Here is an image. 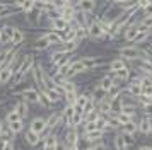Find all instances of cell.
Returning a JSON list of instances; mask_svg holds the SVG:
<instances>
[{
    "instance_id": "cell-26",
    "label": "cell",
    "mask_w": 152,
    "mask_h": 150,
    "mask_svg": "<svg viewBox=\"0 0 152 150\" xmlns=\"http://www.w3.org/2000/svg\"><path fill=\"white\" fill-rule=\"evenodd\" d=\"M5 126H7L14 135H19V133L24 131V119H17V121H14V123H7Z\"/></svg>"
},
{
    "instance_id": "cell-24",
    "label": "cell",
    "mask_w": 152,
    "mask_h": 150,
    "mask_svg": "<svg viewBox=\"0 0 152 150\" xmlns=\"http://www.w3.org/2000/svg\"><path fill=\"white\" fill-rule=\"evenodd\" d=\"M125 67H128V65H126V60H123V58H115V60L108 61V72H116Z\"/></svg>"
},
{
    "instance_id": "cell-38",
    "label": "cell",
    "mask_w": 152,
    "mask_h": 150,
    "mask_svg": "<svg viewBox=\"0 0 152 150\" xmlns=\"http://www.w3.org/2000/svg\"><path fill=\"white\" fill-rule=\"evenodd\" d=\"M12 2H0V14L5 12V10H9V9H12Z\"/></svg>"
},
{
    "instance_id": "cell-6",
    "label": "cell",
    "mask_w": 152,
    "mask_h": 150,
    "mask_svg": "<svg viewBox=\"0 0 152 150\" xmlns=\"http://www.w3.org/2000/svg\"><path fill=\"white\" fill-rule=\"evenodd\" d=\"M60 138L67 143V147H74V145H77L79 138H80V131L77 128H65L63 130V136H60Z\"/></svg>"
},
{
    "instance_id": "cell-3",
    "label": "cell",
    "mask_w": 152,
    "mask_h": 150,
    "mask_svg": "<svg viewBox=\"0 0 152 150\" xmlns=\"http://www.w3.org/2000/svg\"><path fill=\"white\" fill-rule=\"evenodd\" d=\"M46 126L51 131H58L60 128H63V113L62 111H51L50 116L46 118Z\"/></svg>"
},
{
    "instance_id": "cell-13",
    "label": "cell",
    "mask_w": 152,
    "mask_h": 150,
    "mask_svg": "<svg viewBox=\"0 0 152 150\" xmlns=\"http://www.w3.org/2000/svg\"><path fill=\"white\" fill-rule=\"evenodd\" d=\"M138 33V29H137V20H132L128 26L123 29V33H121V36H123V39L125 41H128V43H132L133 41V38L137 36Z\"/></svg>"
},
{
    "instance_id": "cell-21",
    "label": "cell",
    "mask_w": 152,
    "mask_h": 150,
    "mask_svg": "<svg viewBox=\"0 0 152 150\" xmlns=\"http://www.w3.org/2000/svg\"><path fill=\"white\" fill-rule=\"evenodd\" d=\"M120 131H121V133H126V135H137V133H138L137 119L128 121V123H123V125L120 126Z\"/></svg>"
},
{
    "instance_id": "cell-9",
    "label": "cell",
    "mask_w": 152,
    "mask_h": 150,
    "mask_svg": "<svg viewBox=\"0 0 152 150\" xmlns=\"http://www.w3.org/2000/svg\"><path fill=\"white\" fill-rule=\"evenodd\" d=\"M104 133L103 130H92V131H86V133H80V136H82L86 142H89L91 145H94V143L101 142V140H104Z\"/></svg>"
},
{
    "instance_id": "cell-32",
    "label": "cell",
    "mask_w": 152,
    "mask_h": 150,
    "mask_svg": "<svg viewBox=\"0 0 152 150\" xmlns=\"http://www.w3.org/2000/svg\"><path fill=\"white\" fill-rule=\"evenodd\" d=\"M17 119H22V118L19 116V113H17L15 109H10L7 114H5V118H4L5 125H7V123H14V121H17Z\"/></svg>"
},
{
    "instance_id": "cell-46",
    "label": "cell",
    "mask_w": 152,
    "mask_h": 150,
    "mask_svg": "<svg viewBox=\"0 0 152 150\" xmlns=\"http://www.w3.org/2000/svg\"><path fill=\"white\" fill-rule=\"evenodd\" d=\"M84 150H94V147H92V145H91V147H87V149H84Z\"/></svg>"
},
{
    "instance_id": "cell-43",
    "label": "cell",
    "mask_w": 152,
    "mask_h": 150,
    "mask_svg": "<svg viewBox=\"0 0 152 150\" xmlns=\"http://www.w3.org/2000/svg\"><path fill=\"white\" fill-rule=\"evenodd\" d=\"M138 150H152L151 145H142V147H138Z\"/></svg>"
},
{
    "instance_id": "cell-5",
    "label": "cell",
    "mask_w": 152,
    "mask_h": 150,
    "mask_svg": "<svg viewBox=\"0 0 152 150\" xmlns=\"http://www.w3.org/2000/svg\"><path fill=\"white\" fill-rule=\"evenodd\" d=\"M86 72H89V68L86 67L82 61H80V58H79V60H74L69 65V70H67V75H65V77H67V79H74L77 75L86 74Z\"/></svg>"
},
{
    "instance_id": "cell-28",
    "label": "cell",
    "mask_w": 152,
    "mask_h": 150,
    "mask_svg": "<svg viewBox=\"0 0 152 150\" xmlns=\"http://www.w3.org/2000/svg\"><path fill=\"white\" fill-rule=\"evenodd\" d=\"M39 106H41L43 109H51V101L48 99V95H46V92H45V89L43 90H39Z\"/></svg>"
},
{
    "instance_id": "cell-22",
    "label": "cell",
    "mask_w": 152,
    "mask_h": 150,
    "mask_svg": "<svg viewBox=\"0 0 152 150\" xmlns=\"http://www.w3.org/2000/svg\"><path fill=\"white\" fill-rule=\"evenodd\" d=\"M12 77H14V72L10 67H2L0 70V85H7L9 82H12Z\"/></svg>"
},
{
    "instance_id": "cell-36",
    "label": "cell",
    "mask_w": 152,
    "mask_h": 150,
    "mask_svg": "<svg viewBox=\"0 0 152 150\" xmlns=\"http://www.w3.org/2000/svg\"><path fill=\"white\" fill-rule=\"evenodd\" d=\"M123 135V142H125V147L126 149H133L135 147V138H133V135H126V133H121Z\"/></svg>"
},
{
    "instance_id": "cell-17",
    "label": "cell",
    "mask_w": 152,
    "mask_h": 150,
    "mask_svg": "<svg viewBox=\"0 0 152 150\" xmlns=\"http://www.w3.org/2000/svg\"><path fill=\"white\" fill-rule=\"evenodd\" d=\"M75 14H77L75 7H72V5H69V4H67V5L60 10V17H62L65 22H69V24H70L72 20L75 19Z\"/></svg>"
},
{
    "instance_id": "cell-25",
    "label": "cell",
    "mask_w": 152,
    "mask_h": 150,
    "mask_svg": "<svg viewBox=\"0 0 152 150\" xmlns=\"http://www.w3.org/2000/svg\"><path fill=\"white\" fill-rule=\"evenodd\" d=\"M51 48V43L50 41H46L45 38H41V36H38L34 41V46H33V50L34 51H45V50H50Z\"/></svg>"
},
{
    "instance_id": "cell-48",
    "label": "cell",
    "mask_w": 152,
    "mask_h": 150,
    "mask_svg": "<svg viewBox=\"0 0 152 150\" xmlns=\"http://www.w3.org/2000/svg\"><path fill=\"white\" fill-rule=\"evenodd\" d=\"M106 2H111V0H106Z\"/></svg>"
},
{
    "instance_id": "cell-42",
    "label": "cell",
    "mask_w": 152,
    "mask_h": 150,
    "mask_svg": "<svg viewBox=\"0 0 152 150\" xmlns=\"http://www.w3.org/2000/svg\"><path fill=\"white\" fill-rule=\"evenodd\" d=\"M24 2H26V0H12V5H14L15 9H21V7L24 5Z\"/></svg>"
},
{
    "instance_id": "cell-1",
    "label": "cell",
    "mask_w": 152,
    "mask_h": 150,
    "mask_svg": "<svg viewBox=\"0 0 152 150\" xmlns=\"http://www.w3.org/2000/svg\"><path fill=\"white\" fill-rule=\"evenodd\" d=\"M120 58H123L126 61H135L142 56H149V51L142 46H135V44H125L120 48Z\"/></svg>"
},
{
    "instance_id": "cell-12",
    "label": "cell",
    "mask_w": 152,
    "mask_h": 150,
    "mask_svg": "<svg viewBox=\"0 0 152 150\" xmlns=\"http://www.w3.org/2000/svg\"><path fill=\"white\" fill-rule=\"evenodd\" d=\"M137 126H138V133H140V135L149 136L151 135V130H152V118L142 116V118L137 121Z\"/></svg>"
},
{
    "instance_id": "cell-23",
    "label": "cell",
    "mask_w": 152,
    "mask_h": 150,
    "mask_svg": "<svg viewBox=\"0 0 152 150\" xmlns=\"http://www.w3.org/2000/svg\"><path fill=\"white\" fill-rule=\"evenodd\" d=\"M149 38H151V31H138L137 36L133 38V41H132V44L142 46V44H145V43L149 41Z\"/></svg>"
},
{
    "instance_id": "cell-41",
    "label": "cell",
    "mask_w": 152,
    "mask_h": 150,
    "mask_svg": "<svg viewBox=\"0 0 152 150\" xmlns=\"http://www.w3.org/2000/svg\"><path fill=\"white\" fill-rule=\"evenodd\" d=\"M142 12H144L145 15H152V0H151V2H149V5L145 7V9H144V10H142Z\"/></svg>"
},
{
    "instance_id": "cell-27",
    "label": "cell",
    "mask_w": 152,
    "mask_h": 150,
    "mask_svg": "<svg viewBox=\"0 0 152 150\" xmlns=\"http://www.w3.org/2000/svg\"><path fill=\"white\" fill-rule=\"evenodd\" d=\"M45 92H46V95H48V99L51 101V104H58V102L63 101V97L56 92L55 89H45Z\"/></svg>"
},
{
    "instance_id": "cell-10",
    "label": "cell",
    "mask_w": 152,
    "mask_h": 150,
    "mask_svg": "<svg viewBox=\"0 0 152 150\" xmlns=\"http://www.w3.org/2000/svg\"><path fill=\"white\" fill-rule=\"evenodd\" d=\"M58 140H60L58 131H50L48 135H46V136L41 140V149H43V150H53Z\"/></svg>"
},
{
    "instance_id": "cell-20",
    "label": "cell",
    "mask_w": 152,
    "mask_h": 150,
    "mask_svg": "<svg viewBox=\"0 0 152 150\" xmlns=\"http://www.w3.org/2000/svg\"><path fill=\"white\" fill-rule=\"evenodd\" d=\"M67 27H69V22H65L62 17H56V19L50 20V29H51V31H56V33H63Z\"/></svg>"
},
{
    "instance_id": "cell-49",
    "label": "cell",
    "mask_w": 152,
    "mask_h": 150,
    "mask_svg": "<svg viewBox=\"0 0 152 150\" xmlns=\"http://www.w3.org/2000/svg\"><path fill=\"white\" fill-rule=\"evenodd\" d=\"M151 44H152V43H151Z\"/></svg>"
},
{
    "instance_id": "cell-29",
    "label": "cell",
    "mask_w": 152,
    "mask_h": 150,
    "mask_svg": "<svg viewBox=\"0 0 152 150\" xmlns=\"http://www.w3.org/2000/svg\"><path fill=\"white\" fill-rule=\"evenodd\" d=\"M62 41H75V29L74 27H67L62 33Z\"/></svg>"
},
{
    "instance_id": "cell-33",
    "label": "cell",
    "mask_w": 152,
    "mask_h": 150,
    "mask_svg": "<svg viewBox=\"0 0 152 150\" xmlns=\"http://www.w3.org/2000/svg\"><path fill=\"white\" fill-rule=\"evenodd\" d=\"M126 89H128V90H130L135 97H138V95L142 94V85H140V84H135V82H128Z\"/></svg>"
},
{
    "instance_id": "cell-44",
    "label": "cell",
    "mask_w": 152,
    "mask_h": 150,
    "mask_svg": "<svg viewBox=\"0 0 152 150\" xmlns=\"http://www.w3.org/2000/svg\"><path fill=\"white\" fill-rule=\"evenodd\" d=\"M5 128V121L4 119H0V133H2V130Z\"/></svg>"
},
{
    "instance_id": "cell-40",
    "label": "cell",
    "mask_w": 152,
    "mask_h": 150,
    "mask_svg": "<svg viewBox=\"0 0 152 150\" xmlns=\"http://www.w3.org/2000/svg\"><path fill=\"white\" fill-rule=\"evenodd\" d=\"M149 2H151V0H137V9L138 10H144L145 7L149 5Z\"/></svg>"
},
{
    "instance_id": "cell-16",
    "label": "cell",
    "mask_w": 152,
    "mask_h": 150,
    "mask_svg": "<svg viewBox=\"0 0 152 150\" xmlns=\"http://www.w3.org/2000/svg\"><path fill=\"white\" fill-rule=\"evenodd\" d=\"M24 143L26 145H29V147H38L39 143H41V140H39V135L38 133H34V131H31V130H26L24 131Z\"/></svg>"
},
{
    "instance_id": "cell-2",
    "label": "cell",
    "mask_w": 152,
    "mask_h": 150,
    "mask_svg": "<svg viewBox=\"0 0 152 150\" xmlns=\"http://www.w3.org/2000/svg\"><path fill=\"white\" fill-rule=\"evenodd\" d=\"M29 130L34 131V133H38V135H39V140H43V138L51 131V130H48V126H46V118H43V116L33 118V119L29 121Z\"/></svg>"
},
{
    "instance_id": "cell-18",
    "label": "cell",
    "mask_w": 152,
    "mask_h": 150,
    "mask_svg": "<svg viewBox=\"0 0 152 150\" xmlns=\"http://www.w3.org/2000/svg\"><path fill=\"white\" fill-rule=\"evenodd\" d=\"M97 85L101 87V90H103L104 94H108L111 89H113V85H115V79H113V77H111L110 74H106V75L103 77V79L99 80V84H97Z\"/></svg>"
},
{
    "instance_id": "cell-19",
    "label": "cell",
    "mask_w": 152,
    "mask_h": 150,
    "mask_svg": "<svg viewBox=\"0 0 152 150\" xmlns=\"http://www.w3.org/2000/svg\"><path fill=\"white\" fill-rule=\"evenodd\" d=\"M41 38H45L46 41H50L51 46H53V44H58V43H62V33H56V31H51V29H48L46 33H43Z\"/></svg>"
},
{
    "instance_id": "cell-14",
    "label": "cell",
    "mask_w": 152,
    "mask_h": 150,
    "mask_svg": "<svg viewBox=\"0 0 152 150\" xmlns=\"http://www.w3.org/2000/svg\"><path fill=\"white\" fill-rule=\"evenodd\" d=\"M24 41H26V33L15 26L14 34H12V39H10V44H12L14 48H21L22 44H24Z\"/></svg>"
},
{
    "instance_id": "cell-37",
    "label": "cell",
    "mask_w": 152,
    "mask_h": 150,
    "mask_svg": "<svg viewBox=\"0 0 152 150\" xmlns=\"http://www.w3.org/2000/svg\"><path fill=\"white\" fill-rule=\"evenodd\" d=\"M142 111H144V116H149V118H152V102L145 104L144 108H142Z\"/></svg>"
},
{
    "instance_id": "cell-35",
    "label": "cell",
    "mask_w": 152,
    "mask_h": 150,
    "mask_svg": "<svg viewBox=\"0 0 152 150\" xmlns=\"http://www.w3.org/2000/svg\"><path fill=\"white\" fill-rule=\"evenodd\" d=\"M99 116H101V113H99V111H97V108H94L92 109V111H89V113H87V114L84 116V119H86V121H96L97 118H99Z\"/></svg>"
},
{
    "instance_id": "cell-11",
    "label": "cell",
    "mask_w": 152,
    "mask_h": 150,
    "mask_svg": "<svg viewBox=\"0 0 152 150\" xmlns=\"http://www.w3.org/2000/svg\"><path fill=\"white\" fill-rule=\"evenodd\" d=\"M97 9V2L96 0H79V4L75 5V10L86 14H94V10Z\"/></svg>"
},
{
    "instance_id": "cell-45",
    "label": "cell",
    "mask_w": 152,
    "mask_h": 150,
    "mask_svg": "<svg viewBox=\"0 0 152 150\" xmlns=\"http://www.w3.org/2000/svg\"><path fill=\"white\" fill-rule=\"evenodd\" d=\"M67 150H79V149H77L75 145H74V147H69V149H67Z\"/></svg>"
},
{
    "instance_id": "cell-4",
    "label": "cell",
    "mask_w": 152,
    "mask_h": 150,
    "mask_svg": "<svg viewBox=\"0 0 152 150\" xmlns=\"http://www.w3.org/2000/svg\"><path fill=\"white\" fill-rule=\"evenodd\" d=\"M87 34H89V39L94 41V43H101V41H104L108 36L104 34V31L101 29V26L97 24V22H91L89 27H87Z\"/></svg>"
},
{
    "instance_id": "cell-50",
    "label": "cell",
    "mask_w": 152,
    "mask_h": 150,
    "mask_svg": "<svg viewBox=\"0 0 152 150\" xmlns=\"http://www.w3.org/2000/svg\"><path fill=\"white\" fill-rule=\"evenodd\" d=\"M41 150H43V149H41Z\"/></svg>"
},
{
    "instance_id": "cell-7",
    "label": "cell",
    "mask_w": 152,
    "mask_h": 150,
    "mask_svg": "<svg viewBox=\"0 0 152 150\" xmlns=\"http://www.w3.org/2000/svg\"><path fill=\"white\" fill-rule=\"evenodd\" d=\"M14 29H15V26H12V24H4L0 27V46H9L10 44Z\"/></svg>"
},
{
    "instance_id": "cell-34",
    "label": "cell",
    "mask_w": 152,
    "mask_h": 150,
    "mask_svg": "<svg viewBox=\"0 0 152 150\" xmlns=\"http://www.w3.org/2000/svg\"><path fill=\"white\" fill-rule=\"evenodd\" d=\"M77 94H79V92H65V94H63V101H65V104L74 106V104H75V99H77Z\"/></svg>"
},
{
    "instance_id": "cell-31",
    "label": "cell",
    "mask_w": 152,
    "mask_h": 150,
    "mask_svg": "<svg viewBox=\"0 0 152 150\" xmlns=\"http://www.w3.org/2000/svg\"><path fill=\"white\" fill-rule=\"evenodd\" d=\"M62 87H63V90H65V92H79L75 82L72 80V79H67V80L62 84Z\"/></svg>"
},
{
    "instance_id": "cell-39",
    "label": "cell",
    "mask_w": 152,
    "mask_h": 150,
    "mask_svg": "<svg viewBox=\"0 0 152 150\" xmlns=\"http://www.w3.org/2000/svg\"><path fill=\"white\" fill-rule=\"evenodd\" d=\"M67 149H69V147H67V143L60 138V140L56 142V145H55V149H53V150H67Z\"/></svg>"
},
{
    "instance_id": "cell-47",
    "label": "cell",
    "mask_w": 152,
    "mask_h": 150,
    "mask_svg": "<svg viewBox=\"0 0 152 150\" xmlns=\"http://www.w3.org/2000/svg\"><path fill=\"white\" fill-rule=\"evenodd\" d=\"M41 2H51V0H41Z\"/></svg>"
},
{
    "instance_id": "cell-8",
    "label": "cell",
    "mask_w": 152,
    "mask_h": 150,
    "mask_svg": "<svg viewBox=\"0 0 152 150\" xmlns=\"http://www.w3.org/2000/svg\"><path fill=\"white\" fill-rule=\"evenodd\" d=\"M21 99L26 101L28 104H39V90H38L34 85H33V87L29 85V87L21 94Z\"/></svg>"
},
{
    "instance_id": "cell-15",
    "label": "cell",
    "mask_w": 152,
    "mask_h": 150,
    "mask_svg": "<svg viewBox=\"0 0 152 150\" xmlns=\"http://www.w3.org/2000/svg\"><path fill=\"white\" fill-rule=\"evenodd\" d=\"M29 106H31V104H28L26 101L19 99V101H15V102H14L12 109H15V111L19 113V116H21L22 119H26V118L29 116V111H31V109H29Z\"/></svg>"
},
{
    "instance_id": "cell-30",
    "label": "cell",
    "mask_w": 152,
    "mask_h": 150,
    "mask_svg": "<svg viewBox=\"0 0 152 150\" xmlns=\"http://www.w3.org/2000/svg\"><path fill=\"white\" fill-rule=\"evenodd\" d=\"M113 145H115V150H125V142H123V135H121V131L116 133V136L113 138Z\"/></svg>"
}]
</instances>
